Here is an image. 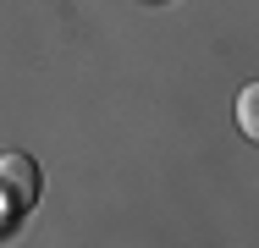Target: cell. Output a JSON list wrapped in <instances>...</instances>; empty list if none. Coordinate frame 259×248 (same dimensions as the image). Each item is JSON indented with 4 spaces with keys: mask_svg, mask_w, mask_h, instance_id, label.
Segmentation results:
<instances>
[{
    "mask_svg": "<svg viewBox=\"0 0 259 248\" xmlns=\"http://www.w3.org/2000/svg\"><path fill=\"white\" fill-rule=\"evenodd\" d=\"M39 193H45V177H39L33 154H22V149L0 154V198H6V210L22 215V210H33V198H39Z\"/></svg>",
    "mask_w": 259,
    "mask_h": 248,
    "instance_id": "obj_1",
    "label": "cell"
},
{
    "mask_svg": "<svg viewBox=\"0 0 259 248\" xmlns=\"http://www.w3.org/2000/svg\"><path fill=\"white\" fill-rule=\"evenodd\" d=\"M237 133H243L248 144H259V83H248V89L237 94Z\"/></svg>",
    "mask_w": 259,
    "mask_h": 248,
    "instance_id": "obj_2",
    "label": "cell"
}]
</instances>
